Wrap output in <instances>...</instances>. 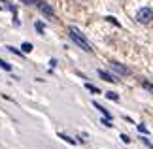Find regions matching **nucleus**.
Here are the masks:
<instances>
[{
  "label": "nucleus",
  "mask_w": 153,
  "mask_h": 149,
  "mask_svg": "<svg viewBox=\"0 0 153 149\" xmlns=\"http://www.w3.org/2000/svg\"><path fill=\"white\" fill-rule=\"evenodd\" d=\"M68 34H70V38L76 42V45H79L83 51H87V53H91V51H93V49H91V44L85 40V36H83V34H81L76 27H68Z\"/></svg>",
  "instance_id": "1"
},
{
  "label": "nucleus",
  "mask_w": 153,
  "mask_h": 149,
  "mask_svg": "<svg viewBox=\"0 0 153 149\" xmlns=\"http://www.w3.org/2000/svg\"><path fill=\"white\" fill-rule=\"evenodd\" d=\"M151 19H153V10L151 8H142V10L138 11V15H136V21L142 23V25L151 23Z\"/></svg>",
  "instance_id": "2"
},
{
  "label": "nucleus",
  "mask_w": 153,
  "mask_h": 149,
  "mask_svg": "<svg viewBox=\"0 0 153 149\" xmlns=\"http://www.w3.org/2000/svg\"><path fill=\"white\" fill-rule=\"evenodd\" d=\"M34 4L38 6V10L42 11L44 15H48V17H53V15H55V13H53V10H51V8H49V6L45 4V2H42V0H34Z\"/></svg>",
  "instance_id": "3"
},
{
  "label": "nucleus",
  "mask_w": 153,
  "mask_h": 149,
  "mask_svg": "<svg viewBox=\"0 0 153 149\" xmlns=\"http://www.w3.org/2000/svg\"><path fill=\"white\" fill-rule=\"evenodd\" d=\"M110 68H111V70H115V72H117V74H121V76H127V74H128V70H127L125 66H121L119 62H115V61H111V62H110Z\"/></svg>",
  "instance_id": "4"
},
{
  "label": "nucleus",
  "mask_w": 153,
  "mask_h": 149,
  "mask_svg": "<svg viewBox=\"0 0 153 149\" xmlns=\"http://www.w3.org/2000/svg\"><path fill=\"white\" fill-rule=\"evenodd\" d=\"M98 76H100V77H102L104 81H110V83H117V81H119V79H117L115 76L108 74V72H106V70H98Z\"/></svg>",
  "instance_id": "5"
},
{
  "label": "nucleus",
  "mask_w": 153,
  "mask_h": 149,
  "mask_svg": "<svg viewBox=\"0 0 153 149\" xmlns=\"http://www.w3.org/2000/svg\"><path fill=\"white\" fill-rule=\"evenodd\" d=\"M59 138H61V140H64V142H68V144H76V140H72V138H70V136H66V134H59Z\"/></svg>",
  "instance_id": "6"
},
{
  "label": "nucleus",
  "mask_w": 153,
  "mask_h": 149,
  "mask_svg": "<svg viewBox=\"0 0 153 149\" xmlns=\"http://www.w3.org/2000/svg\"><path fill=\"white\" fill-rule=\"evenodd\" d=\"M85 89H87V91H91V93H95V94H98V93H100V91H98V87L91 85V83H87V85H85Z\"/></svg>",
  "instance_id": "7"
},
{
  "label": "nucleus",
  "mask_w": 153,
  "mask_h": 149,
  "mask_svg": "<svg viewBox=\"0 0 153 149\" xmlns=\"http://www.w3.org/2000/svg\"><path fill=\"white\" fill-rule=\"evenodd\" d=\"M106 98H108V100H119V94H117V93H106Z\"/></svg>",
  "instance_id": "8"
},
{
  "label": "nucleus",
  "mask_w": 153,
  "mask_h": 149,
  "mask_svg": "<svg viewBox=\"0 0 153 149\" xmlns=\"http://www.w3.org/2000/svg\"><path fill=\"white\" fill-rule=\"evenodd\" d=\"M0 68H2V70H6V72H10V70H11V64H8V62H4L2 59H0Z\"/></svg>",
  "instance_id": "9"
},
{
  "label": "nucleus",
  "mask_w": 153,
  "mask_h": 149,
  "mask_svg": "<svg viewBox=\"0 0 153 149\" xmlns=\"http://www.w3.org/2000/svg\"><path fill=\"white\" fill-rule=\"evenodd\" d=\"M142 87L146 89V91H149V93H153V85H151L149 81H142Z\"/></svg>",
  "instance_id": "10"
},
{
  "label": "nucleus",
  "mask_w": 153,
  "mask_h": 149,
  "mask_svg": "<svg viewBox=\"0 0 153 149\" xmlns=\"http://www.w3.org/2000/svg\"><path fill=\"white\" fill-rule=\"evenodd\" d=\"M21 49H23V51H25V53H28V51H32V45H30V44H28V42H25V44H23V45H21Z\"/></svg>",
  "instance_id": "11"
},
{
  "label": "nucleus",
  "mask_w": 153,
  "mask_h": 149,
  "mask_svg": "<svg viewBox=\"0 0 153 149\" xmlns=\"http://www.w3.org/2000/svg\"><path fill=\"white\" fill-rule=\"evenodd\" d=\"M138 132L140 134H149V130H148V127H144V125H138Z\"/></svg>",
  "instance_id": "12"
},
{
  "label": "nucleus",
  "mask_w": 153,
  "mask_h": 149,
  "mask_svg": "<svg viewBox=\"0 0 153 149\" xmlns=\"http://www.w3.org/2000/svg\"><path fill=\"white\" fill-rule=\"evenodd\" d=\"M36 28H38V32H40V34H44V23H40V21H38V23H36Z\"/></svg>",
  "instance_id": "13"
},
{
  "label": "nucleus",
  "mask_w": 153,
  "mask_h": 149,
  "mask_svg": "<svg viewBox=\"0 0 153 149\" xmlns=\"http://www.w3.org/2000/svg\"><path fill=\"white\" fill-rule=\"evenodd\" d=\"M6 49H10L11 53H15V55H21V51H19V49H15V47H11V45H8Z\"/></svg>",
  "instance_id": "14"
},
{
  "label": "nucleus",
  "mask_w": 153,
  "mask_h": 149,
  "mask_svg": "<svg viewBox=\"0 0 153 149\" xmlns=\"http://www.w3.org/2000/svg\"><path fill=\"white\" fill-rule=\"evenodd\" d=\"M121 140H123V142H125V144H131V142H132V140H131V138H128V136H127V134H121Z\"/></svg>",
  "instance_id": "15"
},
{
  "label": "nucleus",
  "mask_w": 153,
  "mask_h": 149,
  "mask_svg": "<svg viewBox=\"0 0 153 149\" xmlns=\"http://www.w3.org/2000/svg\"><path fill=\"white\" fill-rule=\"evenodd\" d=\"M106 19H108L110 23H114V25H117V27H119V21H117L115 17H106Z\"/></svg>",
  "instance_id": "16"
},
{
  "label": "nucleus",
  "mask_w": 153,
  "mask_h": 149,
  "mask_svg": "<svg viewBox=\"0 0 153 149\" xmlns=\"http://www.w3.org/2000/svg\"><path fill=\"white\" fill-rule=\"evenodd\" d=\"M102 125H106V127H111V119H102Z\"/></svg>",
  "instance_id": "17"
},
{
  "label": "nucleus",
  "mask_w": 153,
  "mask_h": 149,
  "mask_svg": "<svg viewBox=\"0 0 153 149\" xmlns=\"http://www.w3.org/2000/svg\"><path fill=\"white\" fill-rule=\"evenodd\" d=\"M23 2H27V4H34V0H23Z\"/></svg>",
  "instance_id": "18"
}]
</instances>
